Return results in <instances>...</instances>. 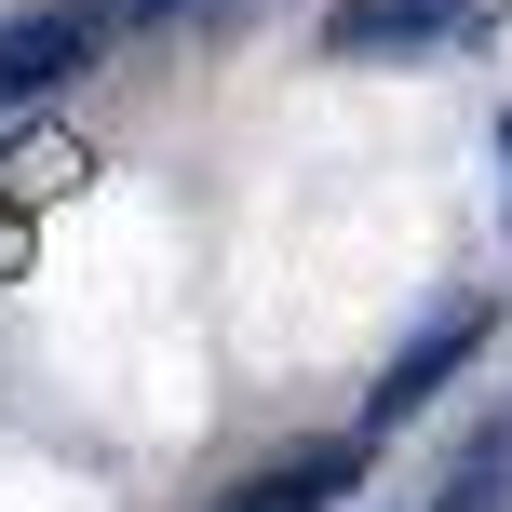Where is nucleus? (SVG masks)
I'll return each instance as SVG.
<instances>
[{
	"label": "nucleus",
	"mask_w": 512,
	"mask_h": 512,
	"mask_svg": "<svg viewBox=\"0 0 512 512\" xmlns=\"http://www.w3.org/2000/svg\"><path fill=\"white\" fill-rule=\"evenodd\" d=\"M432 512H512V405L459 432V459H445V499H432Z\"/></svg>",
	"instance_id": "5"
},
{
	"label": "nucleus",
	"mask_w": 512,
	"mask_h": 512,
	"mask_svg": "<svg viewBox=\"0 0 512 512\" xmlns=\"http://www.w3.org/2000/svg\"><path fill=\"white\" fill-rule=\"evenodd\" d=\"M108 27H122V0H14V14H0V108L81 81L108 54Z\"/></svg>",
	"instance_id": "2"
},
{
	"label": "nucleus",
	"mask_w": 512,
	"mask_h": 512,
	"mask_svg": "<svg viewBox=\"0 0 512 512\" xmlns=\"http://www.w3.org/2000/svg\"><path fill=\"white\" fill-rule=\"evenodd\" d=\"M364 472V432H310V445H283V459H256L230 512H337V486Z\"/></svg>",
	"instance_id": "4"
},
{
	"label": "nucleus",
	"mask_w": 512,
	"mask_h": 512,
	"mask_svg": "<svg viewBox=\"0 0 512 512\" xmlns=\"http://www.w3.org/2000/svg\"><path fill=\"white\" fill-rule=\"evenodd\" d=\"M459 41H486V0H324L337 68H432Z\"/></svg>",
	"instance_id": "1"
},
{
	"label": "nucleus",
	"mask_w": 512,
	"mask_h": 512,
	"mask_svg": "<svg viewBox=\"0 0 512 512\" xmlns=\"http://www.w3.org/2000/svg\"><path fill=\"white\" fill-rule=\"evenodd\" d=\"M486 162H499V230H512V122H499V149H486Z\"/></svg>",
	"instance_id": "7"
},
{
	"label": "nucleus",
	"mask_w": 512,
	"mask_h": 512,
	"mask_svg": "<svg viewBox=\"0 0 512 512\" xmlns=\"http://www.w3.org/2000/svg\"><path fill=\"white\" fill-rule=\"evenodd\" d=\"M162 14H203V0H122V27H162Z\"/></svg>",
	"instance_id": "6"
},
{
	"label": "nucleus",
	"mask_w": 512,
	"mask_h": 512,
	"mask_svg": "<svg viewBox=\"0 0 512 512\" xmlns=\"http://www.w3.org/2000/svg\"><path fill=\"white\" fill-rule=\"evenodd\" d=\"M472 351H486V297H445V310H432V324H418V337H405V351H391V364H378V378H364V432H405V418H418V405H432V391H445V378H459V364H472Z\"/></svg>",
	"instance_id": "3"
}]
</instances>
